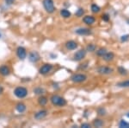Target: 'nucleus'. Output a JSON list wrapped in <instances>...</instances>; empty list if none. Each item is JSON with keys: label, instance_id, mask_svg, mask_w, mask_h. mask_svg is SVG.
I'll return each mask as SVG.
<instances>
[{"label": "nucleus", "instance_id": "f257e3e1", "mask_svg": "<svg viewBox=\"0 0 129 128\" xmlns=\"http://www.w3.org/2000/svg\"><path fill=\"white\" fill-rule=\"evenodd\" d=\"M50 101L51 103L55 106H59V107H62V106H64L66 105V99H64L63 97L59 95H57V94H53V95L51 96L50 98Z\"/></svg>", "mask_w": 129, "mask_h": 128}, {"label": "nucleus", "instance_id": "f03ea898", "mask_svg": "<svg viewBox=\"0 0 129 128\" xmlns=\"http://www.w3.org/2000/svg\"><path fill=\"white\" fill-rule=\"evenodd\" d=\"M42 5L47 13L52 14L55 11V6L54 3H53V0H43Z\"/></svg>", "mask_w": 129, "mask_h": 128}, {"label": "nucleus", "instance_id": "7ed1b4c3", "mask_svg": "<svg viewBox=\"0 0 129 128\" xmlns=\"http://www.w3.org/2000/svg\"><path fill=\"white\" fill-rule=\"evenodd\" d=\"M14 94L19 99H23L28 95V89L23 87H17L14 90Z\"/></svg>", "mask_w": 129, "mask_h": 128}, {"label": "nucleus", "instance_id": "20e7f679", "mask_svg": "<svg viewBox=\"0 0 129 128\" xmlns=\"http://www.w3.org/2000/svg\"><path fill=\"white\" fill-rule=\"evenodd\" d=\"M87 80V75L84 74H74L71 76V81L74 83L84 82Z\"/></svg>", "mask_w": 129, "mask_h": 128}, {"label": "nucleus", "instance_id": "39448f33", "mask_svg": "<svg viewBox=\"0 0 129 128\" xmlns=\"http://www.w3.org/2000/svg\"><path fill=\"white\" fill-rule=\"evenodd\" d=\"M86 49H79L78 51H77L76 53L74 54L73 56V60L76 61V62H80V61H82L84 58L86 56Z\"/></svg>", "mask_w": 129, "mask_h": 128}, {"label": "nucleus", "instance_id": "423d86ee", "mask_svg": "<svg viewBox=\"0 0 129 128\" xmlns=\"http://www.w3.org/2000/svg\"><path fill=\"white\" fill-rule=\"evenodd\" d=\"M52 69H53V65L47 63V64H44L43 66L41 67V68L39 69V73H40L41 75H46L48 74V73L51 72Z\"/></svg>", "mask_w": 129, "mask_h": 128}, {"label": "nucleus", "instance_id": "0eeeda50", "mask_svg": "<svg viewBox=\"0 0 129 128\" xmlns=\"http://www.w3.org/2000/svg\"><path fill=\"white\" fill-rule=\"evenodd\" d=\"M113 68H109V67L107 66H102L98 68L97 69V72L100 75H110L111 73H113Z\"/></svg>", "mask_w": 129, "mask_h": 128}, {"label": "nucleus", "instance_id": "6e6552de", "mask_svg": "<svg viewBox=\"0 0 129 128\" xmlns=\"http://www.w3.org/2000/svg\"><path fill=\"white\" fill-rule=\"evenodd\" d=\"M16 56H18L20 60H24L27 57V51L23 47H18L16 49Z\"/></svg>", "mask_w": 129, "mask_h": 128}, {"label": "nucleus", "instance_id": "1a4fd4ad", "mask_svg": "<svg viewBox=\"0 0 129 128\" xmlns=\"http://www.w3.org/2000/svg\"><path fill=\"white\" fill-rule=\"evenodd\" d=\"M40 59H41L40 54L36 51H33L28 54V60H29L31 62H33V63H35V62H39Z\"/></svg>", "mask_w": 129, "mask_h": 128}, {"label": "nucleus", "instance_id": "9d476101", "mask_svg": "<svg viewBox=\"0 0 129 128\" xmlns=\"http://www.w3.org/2000/svg\"><path fill=\"white\" fill-rule=\"evenodd\" d=\"M47 110H40L38 111L37 113H35V119H38V120H41V119H43L44 118H46L47 115Z\"/></svg>", "mask_w": 129, "mask_h": 128}, {"label": "nucleus", "instance_id": "9b49d317", "mask_svg": "<svg viewBox=\"0 0 129 128\" xmlns=\"http://www.w3.org/2000/svg\"><path fill=\"white\" fill-rule=\"evenodd\" d=\"M66 48L68 50H74L78 48V43L73 40H70V41L66 43Z\"/></svg>", "mask_w": 129, "mask_h": 128}, {"label": "nucleus", "instance_id": "f8f14e48", "mask_svg": "<svg viewBox=\"0 0 129 128\" xmlns=\"http://www.w3.org/2000/svg\"><path fill=\"white\" fill-rule=\"evenodd\" d=\"M75 33L80 35H87L91 34V31L89 29H87V28H79L75 30Z\"/></svg>", "mask_w": 129, "mask_h": 128}, {"label": "nucleus", "instance_id": "ddd939ff", "mask_svg": "<svg viewBox=\"0 0 129 128\" xmlns=\"http://www.w3.org/2000/svg\"><path fill=\"white\" fill-rule=\"evenodd\" d=\"M83 21L85 24L87 25H92L93 24H95V18L93 16H85L83 18Z\"/></svg>", "mask_w": 129, "mask_h": 128}, {"label": "nucleus", "instance_id": "4468645a", "mask_svg": "<svg viewBox=\"0 0 129 128\" xmlns=\"http://www.w3.org/2000/svg\"><path fill=\"white\" fill-rule=\"evenodd\" d=\"M10 74V70L9 67H7L6 65H2L0 67V75L3 76H8Z\"/></svg>", "mask_w": 129, "mask_h": 128}, {"label": "nucleus", "instance_id": "2eb2a0df", "mask_svg": "<svg viewBox=\"0 0 129 128\" xmlns=\"http://www.w3.org/2000/svg\"><path fill=\"white\" fill-rule=\"evenodd\" d=\"M114 58V54L113 52H107L104 56H103V59L105 61V62H111V61H113Z\"/></svg>", "mask_w": 129, "mask_h": 128}, {"label": "nucleus", "instance_id": "dca6fc26", "mask_svg": "<svg viewBox=\"0 0 129 128\" xmlns=\"http://www.w3.org/2000/svg\"><path fill=\"white\" fill-rule=\"evenodd\" d=\"M26 105L23 104V103H22V102H20V103H18L17 105L16 106V110L17 111L18 113H23L26 111Z\"/></svg>", "mask_w": 129, "mask_h": 128}, {"label": "nucleus", "instance_id": "f3484780", "mask_svg": "<svg viewBox=\"0 0 129 128\" xmlns=\"http://www.w3.org/2000/svg\"><path fill=\"white\" fill-rule=\"evenodd\" d=\"M60 15H61L62 17H64V18H69L70 16H72V14H71V12L68 10L63 9V10H60Z\"/></svg>", "mask_w": 129, "mask_h": 128}, {"label": "nucleus", "instance_id": "a211bd4d", "mask_svg": "<svg viewBox=\"0 0 129 128\" xmlns=\"http://www.w3.org/2000/svg\"><path fill=\"white\" fill-rule=\"evenodd\" d=\"M103 125H104L103 120H102V119H94V121H93V125H94L95 127H102V126H103Z\"/></svg>", "mask_w": 129, "mask_h": 128}, {"label": "nucleus", "instance_id": "6ab92c4d", "mask_svg": "<svg viewBox=\"0 0 129 128\" xmlns=\"http://www.w3.org/2000/svg\"><path fill=\"white\" fill-rule=\"evenodd\" d=\"M47 101H48V100H47V97H45V96H41L40 98L38 99V103L40 106H46L47 103Z\"/></svg>", "mask_w": 129, "mask_h": 128}, {"label": "nucleus", "instance_id": "aec40b11", "mask_svg": "<svg viewBox=\"0 0 129 128\" xmlns=\"http://www.w3.org/2000/svg\"><path fill=\"white\" fill-rule=\"evenodd\" d=\"M34 93L35 94H37V95H42V94L45 93V89L42 88V87H35V88L34 89Z\"/></svg>", "mask_w": 129, "mask_h": 128}, {"label": "nucleus", "instance_id": "412c9836", "mask_svg": "<svg viewBox=\"0 0 129 128\" xmlns=\"http://www.w3.org/2000/svg\"><path fill=\"white\" fill-rule=\"evenodd\" d=\"M117 87H129V80H126V81H120V82L117 83Z\"/></svg>", "mask_w": 129, "mask_h": 128}, {"label": "nucleus", "instance_id": "4be33fe9", "mask_svg": "<svg viewBox=\"0 0 129 128\" xmlns=\"http://www.w3.org/2000/svg\"><path fill=\"white\" fill-rule=\"evenodd\" d=\"M107 49H105V48H100L98 50H96V54L98 56H101V57H103L104 54L107 53Z\"/></svg>", "mask_w": 129, "mask_h": 128}, {"label": "nucleus", "instance_id": "5701e85b", "mask_svg": "<svg viewBox=\"0 0 129 128\" xmlns=\"http://www.w3.org/2000/svg\"><path fill=\"white\" fill-rule=\"evenodd\" d=\"M95 49H96V46L93 44V43H89L86 47V51L88 52H94L95 51Z\"/></svg>", "mask_w": 129, "mask_h": 128}, {"label": "nucleus", "instance_id": "b1692460", "mask_svg": "<svg viewBox=\"0 0 129 128\" xmlns=\"http://www.w3.org/2000/svg\"><path fill=\"white\" fill-rule=\"evenodd\" d=\"M118 72H119V74L120 75H127V70H126V68H124V67H119L118 68Z\"/></svg>", "mask_w": 129, "mask_h": 128}, {"label": "nucleus", "instance_id": "393cba45", "mask_svg": "<svg viewBox=\"0 0 129 128\" xmlns=\"http://www.w3.org/2000/svg\"><path fill=\"white\" fill-rule=\"evenodd\" d=\"M119 127L120 128H129V123L125 121L124 119H121L119 123Z\"/></svg>", "mask_w": 129, "mask_h": 128}, {"label": "nucleus", "instance_id": "a878e982", "mask_svg": "<svg viewBox=\"0 0 129 128\" xmlns=\"http://www.w3.org/2000/svg\"><path fill=\"white\" fill-rule=\"evenodd\" d=\"M100 10H101V8H100L98 5H95V4H93V5H91V11H92L93 13H98L100 11Z\"/></svg>", "mask_w": 129, "mask_h": 128}, {"label": "nucleus", "instance_id": "bb28decb", "mask_svg": "<svg viewBox=\"0 0 129 128\" xmlns=\"http://www.w3.org/2000/svg\"><path fill=\"white\" fill-rule=\"evenodd\" d=\"M97 113H98L100 116H104V115H106V113H107V111L103 107H99L97 109Z\"/></svg>", "mask_w": 129, "mask_h": 128}, {"label": "nucleus", "instance_id": "cd10ccee", "mask_svg": "<svg viewBox=\"0 0 129 128\" xmlns=\"http://www.w3.org/2000/svg\"><path fill=\"white\" fill-rule=\"evenodd\" d=\"M84 14V9H82V8H79L78 10L76 11V13H75V16H78V17H80V16H83V15Z\"/></svg>", "mask_w": 129, "mask_h": 128}, {"label": "nucleus", "instance_id": "c85d7f7f", "mask_svg": "<svg viewBox=\"0 0 129 128\" xmlns=\"http://www.w3.org/2000/svg\"><path fill=\"white\" fill-rule=\"evenodd\" d=\"M129 40V35H121V37H120V41L123 43V42H126Z\"/></svg>", "mask_w": 129, "mask_h": 128}, {"label": "nucleus", "instance_id": "c756f323", "mask_svg": "<svg viewBox=\"0 0 129 128\" xmlns=\"http://www.w3.org/2000/svg\"><path fill=\"white\" fill-rule=\"evenodd\" d=\"M102 18H103V20L105 21V22H109L110 16H109V14H103V16H102Z\"/></svg>", "mask_w": 129, "mask_h": 128}, {"label": "nucleus", "instance_id": "7c9ffc66", "mask_svg": "<svg viewBox=\"0 0 129 128\" xmlns=\"http://www.w3.org/2000/svg\"><path fill=\"white\" fill-rule=\"evenodd\" d=\"M88 62H86L85 63H83V64H80V66L78 67V69H85L88 67Z\"/></svg>", "mask_w": 129, "mask_h": 128}, {"label": "nucleus", "instance_id": "2f4dec72", "mask_svg": "<svg viewBox=\"0 0 129 128\" xmlns=\"http://www.w3.org/2000/svg\"><path fill=\"white\" fill-rule=\"evenodd\" d=\"M5 2L7 5H11L15 3V0H5Z\"/></svg>", "mask_w": 129, "mask_h": 128}, {"label": "nucleus", "instance_id": "473e14b6", "mask_svg": "<svg viewBox=\"0 0 129 128\" xmlns=\"http://www.w3.org/2000/svg\"><path fill=\"white\" fill-rule=\"evenodd\" d=\"M81 127H83V128H90V124H89V123H83L82 125H81Z\"/></svg>", "mask_w": 129, "mask_h": 128}, {"label": "nucleus", "instance_id": "72a5a7b5", "mask_svg": "<svg viewBox=\"0 0 129 128\" xmlns=\"http://www.w3.org/2000/svg\"><path fill=\"white\" fill-rule=\"evenodd\" d=\"M3 92H4V88H3V87H2V86H0V94H3Z\"/></svg>", "mask_w": 129, "mask_h": 128}, {"label": "nucleus", "instance_id": "f704fd0d", "mask_svg": "<svg viewBox=\"0 0 129 128\" xmlns=\"http://www.w3.org/2000/svg\"><path fill=\"white\" fill-rule=\"evenodd\" d=\"M126 116H127V118H129V113H127V114H126Z\"/></svg>", "mask_w": 129, "mask_h": 128}, {"label": "nucleus", "instance_id": "c9c22d12", "mask_svg": "<svg viewBox=\"0 0 129 128\" xmlns=\"http://www.w3.org/2000/svg\"><path fill=\"white\" fill-rule=\"evenodd\" d=\"M0 37H1V33H0Z\"/></svg>", "mask_w": 129, "mask_h": 128}]
</instances>
